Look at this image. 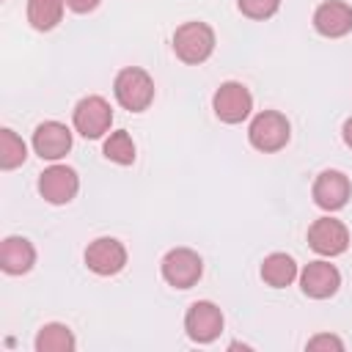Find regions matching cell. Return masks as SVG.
<instances>
[{
	"label": "cell",
	"instance_id": "3",
	"mask_svg": "<svg viewBox=\"0 0 352 352\" xmlns=\"http://www.w3.org/2000/svg\"><path fill=\"white\" fill-rule=\"evenodd\" d=\"M289 135H292L289 121L278 110L258 113L250 121V129H248V138H250L253 148H258V151H278V148H283L289 143Z\"/></svg>",
	"mask_w": 352,
	"mask_h": 352
},
{
	"label": "cell",
	"instance_id": "10",
	"mask_svg": "<svg viewBox=\"0 0 352 352\" xmlns=\"http://www.w3.org/2000/svg\"><path fill=\"white\" fill-rule=\"evenodd\" d=\"M77 187H80V179L69 165H52L38 179V192L50 204H69L77 195Z\"/></svg>",
	"mask_w": 352,
	"mask_h": 352
},
{
	"label": "cell",
	"instance_id": "18",
	"mask_svg": "<svg viewBox=\"0 0 352 352\" xmlns=\"http://www.w3.org/2000/svg\"><path fill=\"white\" fill-rule=\"evenodd\" d=\"M66 0H28V22L36 30H52L63 16Z\"/></svg>",
	"mask_w": 352,
	"mask_h": 352
},
{
	"label": "cell",
	"instance_id": "17",
	"mask_svg": "<svg viewBox=\"0 0 352 352\" xmlns=\"http://www.w3.org/2000/svg\"><path fill=\"white\" fill-rule=\"evenodd\" d=\"M74 349V336L66 324H44L36 336V352H72Z\"/></svg>",
	"mask_w": 352,
	"mask_h": 352
},
{
	"label": "cell",
	"instance_id": "6",
	"mask_svg": "<svg viewBox=\"0 0 352 352\" xmlns=\"http://www.w3.org/2000/svg\"><path fill=\"white\" fill-rule=\"evenodd\" d=\"M113 124V110L102 96H85L74 107V129L82 138H102Z\"/></svg>",
	"mask_w": 352,
	"mask_h": 352
},
{
	"label": "cell",
	"instance_id": "19",
	"mask_svg": "<svg viewBox=\"0 0 352 352\" xmlns=\"http://www.w3.org/2000/svg\"><path fill=\"white\" fill-rule=\"evenodd\" d=\"M28 157V148L22 143V138H16V132L11 129H0V168L11 170L16 165H22Z\"/></svg>",
	"mask_w": 352,
	"mask_h": 352
},
{
	"label": "cell",
	"instance_id": "9",
	"mask_svg": "<svg viewBox=\"0 0 352 352\" xmlns=\"http://www.w3.org/2000/svg\"><path fill=\"white\" fill-rule=\"evenodd\" d=\"M308 245L319 253V256H338L346 250L349 245V231L341 220L336 217H319L314 220V226L308 228Z\"/></svg>",
	"mask_w": 352,
	"mask_h": 352
},
{
	"label": "cell",
	"instance_id": "4",
	"mask_svg": "<svg viewBox=\"0 0 352 352\" xmlns=\"http://www.w3.org/2000/svg\"><path fill=\"white\" fill-rule=\"evenodd\" d=\"M204 272V261L190 248H173L162 258V278L176 289H190L198 283Z\"/></svg>",
	"mask_w": 352,
	"mask_h": 352
},
{
	"label": "cell",
	"instance_id": "8",
	"mask_svg": "<svg viewBox=\"0 0 352 352\" xmlns=\"http://www.w3.org/2000/svg\"><path fill=\"white\" fill-rule=\"evenodd\" d=\"M85 264L96 275H116L126 264V248L113 236H99L85 248Z\"/></svg>",
	"mask_w": 352,
	"mask_h": 352
},
{
	"label": "cell",
	"instance_id": "15",
	"mask_svg": "<svg viewBox=\"0 0 352 352\" xmlns=\"http://www.w3.org/2000/svg\"><path fill=\"white\" fill-rule=\"evenodd\" d=\"M36 261V250L25 236H6L3 248H0V267L8 275H22L33 267Z\"/></svg>",
	"mask_w": 352,
	"mask_h": 352
},
{
	"label": "cell",
	"instance_id": "1",
	"mask_svg": "<svg viewBox=\"0 0 352 352\" xmlns=\"http://www.w3.org/2000/svg\"><path fill=\"white\" fill-rule=\"evenodd\" d=\"M113 91H116V99L124 110L140 113L154 99V80L148 77V72H143L138 66H129V69H121L116 74Z\"/></svg>",
	"mask_w": 352,
	"mask_h": 352
},
{
	"label": "cell",
	"instance_id": "21",
	"mask_svg": "<svg viewBox=\"0 0 352 352\" xmlns=\"http://www.w3.org/2000/svg\"><path fill=\"white\" fill-rule=\"evenodd\" d=\"M236 6L250 19H270L278 11L280 0H236Z\"/></svg>",
	"mask_w": 352,
	"mask_h": 352
},
{
	"label": "cell",
	"instance_id": "12",
	"mask_svg": "<svg viewBox=\"0 0 352 352\" xmlns=\"http://www.w3.org/2000/svg\"><path fill=\"white\" fill-rule=\"evenodd\" d=\"M33 148L41 160H60L72 148V132L60 121H44L33 132Z\"/></svg>",
	"mask_w": 352,
	"mask_h": 352
},
{
	"label": "cell",
	"instance_id": "20",
	"mask_svg": "<svg viewBox=\"0 0 352 352\" xmlns=\"http://www.w3.org/2000/svg\"><path fill=\"white\" fill-rule=\"evenodd\" d=\"M104 157L118 162V165H132L135 162V143L129 138V132L118 129L104 140Z\"/></svg>",
	"mask_w": 352,
	"mask_h": 352
},
{
	"label": "cell",
	"instance_id": "16",
	"mask_svg": "<svg viewBox=\"0 0 352 352\" xmlns=\"http://www.w3.org/2000/svg\"><path fill=\"white\" fill-rule=\"evenodd\" d=\"M261 278H264V283H270L272 289H283V286H289V283L297 278V264H294V258L286 256V253H272V256H267L264 264H261Z\"/></svg>",
	"mask_w": 352,
	"mask_h": 352
},
{
	"label": "cell",
	"instance_id": "24",
	"mask_svg": "<svg viewBox=\"0 0 352 352\" xmlns=\"http://www.w3.org/2000/svg\"><path fill=\"white\" fill-rule=\"evenodd\" d=\"M344 143L352 148V118H346V124H344Z\"/></svg>",
	"mask_w": 352,
	"mask_h": 352
},
{
	"label": "cell",
	"instance_id": "14",
	"mask_svg": "<svg viewBox=\"0 0 352 352\" xmlns=\"http://www.w3.org/2000/svg\"><path fill=\"white\" fill-rule=\"evenodd\" d=\"M314 28L327 38L346 36L352 30V8L341 0H327L314 11Z\"/></svg>",
	"mask_w": 352,
	"mask_h": 352
},
{
	"label": "cell",
	"instance_id": "11",
	"mask_svg": "<svg viewBox=\"0 0 352 352\" xmlns=\"http://www.w3.org/2000/svg\"><path fill=\"white\" fill-rule=\"evenodd\" d=\"M300 286L308 297L314 300H324L333 297L341 286V275L330 261H311L305 264V270L300 272Z\"/></svg>",
	"mask_w": 352,
	"mask_h": 352
},
{
	"label": "cell",
	"instance_id": "5",
	"mask_svg": "<svg viewBox=\"0 0 352 352\" xmlns=\"http://www.w3.org/2000/svg\"><path fill=\"white\" fill-rule=\"evenodd\" d=\"M212 107L217 113L220 121L226 124H239L250 116L253 110V96L250 91L242 85V82H223L217 91H214V99H212Z\"/></svg>",
	"mask_w": 352,
	"mask_h": 352
},
{
	"label": "cell",
	"instance_id": "23",
	"mask_svg": "<svg viewBox=\"0 0 352 352\" xmlns=\"http://www.w3.org/2000/svg\"><path fill=\"white\" fill-rule=\"evenodd\" d=\"M66 6L72 11H77V14H88V11H94L99 6V0H66Z\"/></svg>",
	"mask_w": 352,
	"mask_h": 352
},
{
	"label": "cell",
	"instance_id": "13",
	"mask_svg": "<svg viewBox=\"0 0 352 352\" xmlns=\"http://www.w3.org/2000/svg\"><path fill=\"white\" fill-rule=\"evenodd\" d=\"M314 201L327 212L341 209L349 201V179L341 170H322L314 182Z\"/></svg>",
	"mask_w": 352,
	"mask_h": 352
},
{
	"label": "cell",
	"instance_id": "22",
	"mask_svg": "<svg viewBox=\"0 0 352 352\" xmlns=\"http://www.w3.org/2000/svg\"><path fill=\"white\" fill-rule=\"evenodd\" d=\"M308 349H311V352H316V349H336V352H341L344 344H341V338H336V336H330V333H322V336H314V338L308 341Z\"/></svg>",
	"mask_w": 352,
	"mask_h": 352
},
{
	"label": "cell",
	"instance_id": "7",
	"mask_svg": "<svg viewBox=\"0 0 352 352\" xmlns=\"http://www.w3.org/2000/svg\"><path fill=\"white\" fill-rule=\"evenodd\" d=\"M184 330L192 341L198 344H209L220 336L223 330V314L214 302L209 300H198L187 308V316H184Z\"/></svg>",
	"mask_w": 352,
	"mask_h": 352
},
{
	"label": "cell",
	"instance_id": "2",
	"mask_svg": "<svg viewBox=\"0 0 352 352\" xmlns=\"http://www.w3.org/2000/svg\"><path fill=\"white\" fill-rule=\"evenodd\" d=\"M214 50V30L206 22H184L173 33V52L184 63H204Z\"/></svg>",
	"mask_w": 352,
	"mask_h": 352
}]
</instances>
